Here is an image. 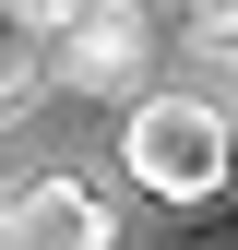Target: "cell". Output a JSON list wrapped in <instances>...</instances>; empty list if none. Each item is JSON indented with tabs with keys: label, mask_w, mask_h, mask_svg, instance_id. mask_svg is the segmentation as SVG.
Wrapping results in <instances>:
<instances>
[{
	"label": "cell",
	"mask_w": 238,
	"mask_h": 250,
	"mask_svg": "<svg viewBox=\"0 0 238 250\" xmlns=\"http://www.w3.org/2000/svg\"><path fill=\"white\" fill-rule=\"evenodd\" d=\"M119 167H131V191H155V203H215L226 191V107L215 96H131Z\"/></svg>",
	"instance_id": "cell-1"
},
{
	"label": "cell",
	"mask_w": 238,
	"mask_h": 250,
	"mask_svg": "<svg viewBox=\"0 0 238 250\" xmlns=\"http://www.w3.org/2000/svg\"><path fill=\"white\" fill-rule=\"evenodd\" d=\"M155 72V0H72L48 24V83L72 96H143Z\"/></svg>",
	"instance_id": "cell-2"
},
{
	"label": "cell",
	"mask_w": 238,
	"mask_h": 250,
	"mask_svg": "<svg viewBox=\"0 0 238 250\" xmlns=\"http://www.w3.org/2000/svg\"><path fill=\"white\" fill-rule=\"evenodd\" d=\"M0 250H119V214H107L96 179L48 167L24 191H0Z\"/></svg>",
	"instance_id": "cell-3"
},
{
	"label": "cell",
	"mask_w": 238,
	"mask_h": 250,
	"mask_svg": "<svg viewBox=\"0 0 238 250\" xmlns=\"http://www.w3.org/2000/svg\"><path fill=\"white\" fill-rule=\"evenodd\" d=\"M36 96H48V36L12 12V0H0V119H12V107H36Z\"/></svg>",
	"instance_id": "cell-4"
}]
</instances>
